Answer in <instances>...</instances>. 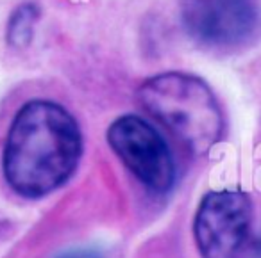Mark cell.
<instances>
[{
	"instance_id": "obj_1",
	"label": "cell",
	"mask_w": 261,
	"mask_h": 258,
	"mask_svg": "<svg viewBox=\"0 0 261 258\" xmlns=\"http://www.w3.org/2000/svg\"><path fill=\"white\" fill-rule=\"evenodd\" d=\"M83 155L79 123L52 100L20 107L6 137L2 171L18 196L38 200L65 185Z\"/></svg>"
},
{
	"instance_id": "obj_5",
	"label": "cell",
	"mask_w": 261,
	"mask_h": 258,
	"mask_svg": "<svg viewBox=\"0 0 261 258\" xmlns=\"http://www.w3.org/2000/svg\"><path fill=\"white\" fill-rule=\"evenodd\" d=\"M181 16L193 40L217 48L247 43L261 23L257 0H181Z\"/></svg>"
},
{
	"instance_id": "obj_8",
	"label": "cell",
	"mask_w": 261,
	"mask_h": 258,
	"mask_svg": "<svg viewBox=\"0 0 261 258\" xmlns=\"http://www.w3.org/2000/svg\"><path fill=\"white\" fill-rule=\"evenodd\" d=\"M250 258H261V239L256 240L250 247Z\"/></svg>"
},
{
	"instance_id": "obj_2",
	"label": "cell",
	"mask_w": 261,
	"mask_h": 258,
	"mask_svg": "<svg viewBox=\"0 0 261 258\" xmlns=\"http://www.w3.org/2000/svg\"><path fill=\"white\" fill-rule=\"evenodd\" d=\"M142 105L177 136L193 153H207L224 134V118L217 96L192 73L154 75L138 91Z\"/></svg>"
},
{
	"instance_id": "obj_7",
	"label": "cell",
	"mask_w": 261,
	"mask_h": 258,
	"mask_svg": "<svg viewBox=\"0 0 261 258\" xmlns=\"http://www.w3.org/2000/svg\"><path fill=\"white\" fill-rule=\"evenodd\" d=\"M58 258H102V254L93 249H73L68 251V253L59 254Z\"/></svg>"
},
{
	"instance_id": "obj_4",
	"label": "cell",
	"mask_w": 261,
	"mask_h": 258,
	"mask_svg": "<svg viewBox=\"0 0 261 258\" xmlns=\"http://www.w3.org/2000/svg\"><path fill=\"white\" fill-rule=\"evenodd\" d=\"M252 203L242 190H211L200 200L193 237L202 258H236L249 237Z\"/></svg>"
},
{
	"instance_id": "obj_3",
	"label": "cell",
	"mask_w": 261,
	"mask_h": 258,
	"mask_svg": "<svg viewBox=\"0 0 261 258\" xmlns=\"http://www.w3.org/2000/svg\"><path fill=\"white\" fill-rule=\"evenodd\" d=\"M108 143L129 171L149 190L168 192L175 183V160L154 126L135 114L116 118L108 128Z\"/></svg>"
},
{
	"instance_id": "obj_6",
	"label": "cell",
	"mask_w": 261,
	"mask_h": 258,
	"mask_svg": "<svg viewBox=\"0 0 261 258\" xmlns=\"http://www.w3.org/2000/svg\"><path fill=\"white\" fill-rule=\"evenodd\" d=\"M40 18V9L36 4H23L13 13L9 20L8 36L13 45H27L33 38L34 25Z\"/></svg>"
}]
</instances>
